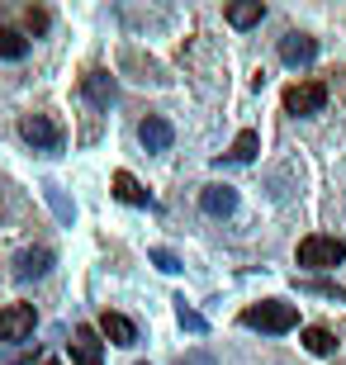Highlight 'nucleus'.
<instances>
[{"mask_svg": "<svg viewBox=\"0 0 346 365\" xmlns=\"http://www.w3.org/2000/svg\"><path fill=\"white\" fill-rule=\"evenodd\" d=\"M299 289H304V294H322V299L346 304V289H342V284H332V280H299Z\"/></svg>", "mask_w": 346, "mask_h": 365, "instance_id": "6ab92c4d", "label": "nucleus"}, {"mask_svg": "<svg viewBox=\"0 0 346 365\" xmlns=\"http://www.w3.org/2000/svg\"><path fill=\"white\" fill-rule=\"evenodd\" d=\"M39 365H62V361H53V356H43V361H39Z\"/></svg>", "mask_w": 346, "mask_h": 365, "instance_id": "5701e85b", "label": "nucleus"}, {"mask_svg": "<svg viewBox=\"0 0 346 365\" xmlns=\"http://www.w3.org/2000/svg\"><path fill=\"white\" fill-rule=\"evenodd\" d=\"M322 105H327V86L322 81H294L290 91H285V109L290 114H322Z\"/></svg>", "mask_w": 346, "mask_h": 365, "instance_id": "20e7f679", "label": "nucleus"}, {"mask_svg": "<svg viewBox=\"0 0 346 365\" xmlns=\"http://www.w3.org/2000/svg\"><path fill=\"white\" fill-rule=\"evenodd\" d=\"M200 204H204V214L223 218V214H233V209H238V190H233V185H204Z\"/></svg>", "mask_w": 346, "mask_h": 365, "instance_id": "9d476101", "label": "nucleus"}, {"mask_svg": "<svg viewBox=\"0 0 346 365\" xmlns=\"http://www.w3.org/2000/svg\"><path fill=\"white\" fill-rule=\"evenodd\" d=\"M152 266H157V271H166V275H175V271H180V257H175V252H166V247H152Z\"/></svg>", "mask_w": 346, "mask_h": 365, "instance_id": "aec40b11", "label": "nucleus"}, {"mask_svg": "<svg viewBox=\"0 0 346 365\" xmlns=\"http://www.w3.org/2000/svg\"><path fill=\"white\" fill-rule=\"evenodd\" d=\"M313 57H318V43L308 38V34H285L280 38V62L285 67H308Z\"/></svg>", "mask_w": 346, "mask_h": 365, "instance_id": "423d86ee", "label": "nucleus"}, {"mask_svg": "<svg viewBox=\"0 0 346 365\" xmlns=\"http://www.w3.org/2000/svg\"><path fill=\"white\" fill-rule=\"evenodd\" d=\"M71 356H76V365H105V341H100V332H95V327H76Z\"/></svg>", "mask_w": 346, "mask_h": 365, "instance_id": "6e6552de", "label": "nucleus"}, {"mask_svg": "<svg viewBox=\"0 0 346 365\" xmlns=\"http://www.w3.org/2000/svg\"><path fill=\"white\" fill-rule=\"evenodd\" d=\"M34 323H39V309H34V304H10V309H0V341L34 337Z\"/></svg>", "mask_w": 346, "mask_h": 365, "instance_id": "39448f33", "label": "nucleus"}, {"mask_svg": "<svg viewBox=\"0 0 346 365\" xmlns=\"http://www.w3.org/2000/svg\"><path fill=\"white\" fill-rule=\"evenodd\" d=\"M48 200H53V209H57V218H62V223H71V204L62 200V190L57 185H48Z\"/></svg>", "mask_w": 346, "mask_h": 365, "instance_id": "412c9836", "label": "nucleus"}, {"mask_svg": "<svg viewBox=\"0 0 346 365\" xmlns=\"http://www.w3.org/2000/svg\"><path fill=\"white\" fill-rule=\"evenodd\" d=\"M114 200H123V204H147L152 195H147V190L138 185L128 171H114Z\"/></svg>", "mask_w": 346, "mask_h": 365, "instance_id": "4468645a", "label": "nucleus"}, {"mask_svg": "<svg viewBox=\"0 0 346 365\" xmlns=\"http://www.w3.org/2000/svg\"><path fill=\"white\" fill-rule=\"evenodd\" d=\"M48 266H53V252L48 247H34V252H24V257L14 261V275L19 280H34V275H48Z\"/></svg>", "mask_w": 346, "mask_h": 365, "instance_id": "f8f14e48", "label": "nucleus"}, {"mask_svg": "<svg viewBox=\"0 0 346 365\" xmlns=\"http://www.w3.org/2000/svg\"><path fill=\"white\" fill-rule=\"evenodd\" d=\"M242 327H256V332H290V327H299V309L285 304V299H261L252 309H242Z\"/></svg>", "mask_w": 346, "mask_h": 365, "instance_id": "f257e3e1", "label": "nucleus"}, {"mask_svg": "<svg viewBox=\"0 0 346 365\" xmlns=\"http://www.w3.org/2000/svg\"><path fill=\"white\" fill-rule=\"evenodd\" d=\"M138 138H143V148H147V152H166V148L175 143V128L161 119V114H147V119L138 123Z\"/></svg>", "mask_w": 346, "mask_h": 365, "instance_id": "0eeeda50", "label": "nucleus"}, {"mask_svg": "<svg viewBox=\"0 0 346 365\" xmlns=\"http://www.w3.org/2000/svg\"><path fill=\"white\" fill-rule=\"evenodd\" d=\"M29 29L43 34V29H48V10H29Z\"/></svg>", "mask_w": 346, "mask_h": 365, "instance_id": "4be33fe9", "label": "nucleus"}, {"mask_svg": "<svg viewBox=\"0 0 346 365\" xmlns=\"http://www.w3.org/2000/svg\"><path fill=\"white\" fill-rule=\"evenodd\" d=\"M304 346L313 356H332L337 351V337L327 332V327H304Z\"/></svg>", "mask_w": 346, "mask_h": 365, "instance_id": "dca6fc26", "label": "nucleus"}, {"mask_svg": "<svg viewBox=\"0 0 346 365\" xmlns=\"http://www.w3.org/2000/svg\"><path fill=\"white\" fill-rule=\"evenodd\" d=\"M29 53V38L19 29H0V62H19Z\"/></svg>", "mask_w": 346, "mask_h": 365, "instance_id": "2eb2a0df", "label": "nucleus"}, {"mask_svg": "<svg viewBox=\"0 0 346 365\" xmlns=\"http://www.w3.org/2000/svg\"><path fill=\"white\" fill-rule=\"evenodd\" d=\"M256 152H261V138H256L252 128H242V133L233 138V152H228V157H233V162H252Z\"/></svg>", "mask_w": 346, "mask_h": 365, "instance_id": "f3484780", "label": "nucleus"}, {"mask_svg": "<svg viewBox=\"0 0 346 365\" xmlns=\"http://www.w3.org/2000/svg\"><path fill=\"white\" fill-rule=\"evenodd\" d=\"M81 91H86L91 105L105 109L109 100H114V76H109V71H86V76H81Z\"/></svg>", "mask_w": 346, "mask_h": 365, "instance_id": "9b49d317", "label": "nucleus"}, {"mask_svg": "<svg viewBox=\"0 0 346 365\" xmlns=\"http://www.w3.org/2000/svg\"><path fill=\"white\" fill-rule=\"evenodd\" d=\"M266 19V5L261 0H238V5H228V24L233 29H252Z\"/></svg>", "mask_w": 346, "mask_h": 365, "instance_id": "ddd939ff", "label": "nucleus"}, {"mask_svg": "<svg viewBox=\"0 0 346 365\" xmlns=\"http://www.w3.org/2000/svg\"><path fill=\"white\" fill-rule=\"evenodd\" d=\"M175 323L185 327V332H195V337H200V332H209V323H204V313H195L185 304V299H175Z\"/></svg>", "mask_w": 346, "mask_h": 365, "instance_id": "a211bd4d", "label": "nucleus"}, {"mask_svg": "<svg viewBox=\"0 0 346 365\" xmlns=\"http://www.w3.org/2000/svg\"><path fill=\"white\" fill-rule=\"evenodd\" d=\"M19 138L39 152H62V128H57L48 114H24V119H19Z\"/></svg>", "mask_w": 346, "mask_h": 365, "instance_id": "7ed1b4c3", "label": "nucleus"}, {"mask_svg": "<svg viewBox=\"0 0 346 365\" xmlns=\"http://www.w3.org/2000/svg\"><path fill=\"white\" fill-rule=\"evenodd\" d=\"M346 261V242L342 237H327V232H313L299 242V266L304 271H337Z\"/></svg>", "mask_w": 346, "mask_h": 365, "instance_id": "f03ea898", "label": "nucleus"}, {"mask_svg": "<svg viewBox=\"0 0 346 365\" xmlns=\"http://www.w3.org/2000/svg\"><path fill=\"white\" fill-rule=\"evenodd\" d=\"M100 337H109L114 346H138V327L123 318V313H105L100 318Z\"/></svg>", "mask_w": 346, "mask_h": 365, "instance_id": "1a4fd4ad", "label": "nucleus"}]
</instances>
